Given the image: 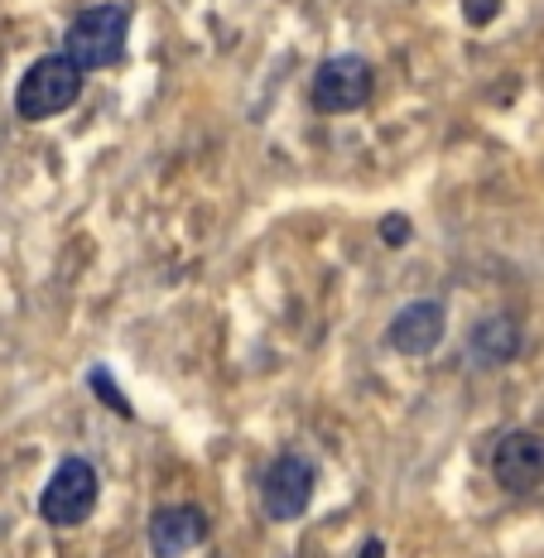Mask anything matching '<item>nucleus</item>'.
Returning <instances> with one entry per match:
<instances>
[{
	"label": "nucleus",
	"mask_w": 544,
	"mask_h": 558,
	"mask_svg": "<svg viewBox=\"0 0 544 558\" xmlns=\"http://www.w3.org/2000/svg\"><path fill=\"white\" fill-rule=\"evenodd\" d=\"M125 39H131V5L101 0L63 29V58H73L77 73H107L125 58Z\"/></svg>",
	"instance_id": "f257e3e1"
},
{
	"label": "nucleus",
	"mask_w": 544,
	"mask_h": 558,
	"mask_svg": "<svg viewBox=\"0 0 544 558\" xmlns=\"http://www.w3.org/2000/svg\"><path fill=\"white\" fill-rule=\"evenodd\" d=\"M77 97H83V73H77V63L63 53H49V58H34L25 68V77H20V87H15V111L25 116V121H49V116L73 107Z\"/></svg>",
	"instance_id": "f03ea898"
},
{
	"label": "nucleus",
	"mask_w": 544,
	"mask_h": 558,
	"mask_svg": "<svg viewBox=\"0 0 544 558\" xmlns=\"http://www.w3.org/2000/svg\"><path fill=\"white\" fill-rule=\"evenodd\" d=\"M97 496H101L97 468H92L87 458H63L39 492V515H44V525H53V530H77L92 510H97Z\"/></svg>",
	"instance_id": "7ed1b4c3"
},
{
	"label": "nucleus",
	"mask_w": 544,
	"mask_h": 558,
	"mask_svg": "<svg viewBox=\"0 0 544 558\" xmlns=\"http://www.w3.org/2000/svg\"><path fill=\"white\" fill-rule=\"evenodd\" d=\"M372 92H376V68L362 53H338L309 83V107L318 116H347V111H362L372 101Z\"/></svg>",
	"instance_id": "20e7f679"
},
{
	"label": "nucleus",
	"mask_w": 544,
	"mask_h": 558,
	"mask_svg": "<svg viewBox=\"0 0 544 558\" xmlns=\"http://www.w3.org/2000/svg\"><path fill=\"white\" fill-rule=\"evenodd\" d=\"M314 462L299 458V452H285V458H275L270 468H265L261 476V506L270 520H280V525H289V520H299L309 510V501H314Z\"/></svg>",
	"instance_id": "39448f33"
},
{
	"label": "nucleus",
	"mask_w": 544,
	"mask_h": 558,
	"mask_svg": "<svg viewBox=\"0 0 544 558\" xmlns=\"http://www.w3.org/2000/svg\"><path fill=\"white\" fill-rule=\"evenodd\" d=\"M492 476L501 492L530 496L544 486V438L530 428H511V434L496 438L492 448Z\"/></svg>",
	"instance_id": "423d86ee"
},
{
	"label": "nucleus",
	"mask_w": 544,
	"mask_h": 558,
	"mask_svg": "<svg viewBox=\"0 0 544 558\" xmlns=\"http://www.w3.org/2000/svg\"><path fill=\"white\" fill-rule=\"evenodd\" d=\"M448 332V313L444 304H434V299H414V304H404L396 318H390L386 328V347L400 356H430L438 342H444Z\"/></svg>",
	"instance_id": "0eeeda50"
},
{
	"label": "nucleus",
	"mask_w": 544,
	"mask_h": 558,
	"mask_svg": "<svg viewBox=\"0 0 544 558\" xmlns=\"http://www.w3.org/2000/svg\"><path fill=\"white\" fill-rule=\"evenodd\" d=\"M207 539V515L198 506H159L149 515V554L155 558H183Z\"/></svg>",
	"instance_id": "6e6552de"
},
{
	"label": "nucleus",
	"mask_w": 544,
	"mask_h": 558,
	"mask_svg": "<svg viewBox=\"0 0 544 558\" xmlns=\"http://www.w3.org/2000/svg\"><path fill=\"white\" fill-rule=\"evenodd\" d=\"M520 352V323L516 318H482L472 332V356L477 366H506Z\"/></svg>",
	"instance_id": "1a4fd4ad"
},
{
	"label": "nucleus",
	"mask_w": 544,
	"mask_h": 558,
	"mask_svg": "<svg viewBox=\"0 0 544 558\" xmlns=\"http://www.w3.org/2000/svg\"><path fill=\"white\" fill-rule=\"evenodd\" d=\"M462 5V20H468L472 29H487L496 15H501V0H458Z\"/></svg>",
	"instance_id": "9d476101"
},
{
	"label": "nucleus",
	"mask_w": 544,
	"mask_h": 558,
	"mask_svg": "<svg viewBox=\"0 0 544 558\" xmlns=\"http://www.w3.org/2000/svg\"><path fill=\"white\" fill-rule=\"evenodd\" d=\"M87 380H92V386H97V390H101V400H107V410H116V414H131V400H125V395H121V390H116V386H111V376H107V371H101V366H97V371H92V376H87Z\"/></svg>",
	"instance_id": "9b49d317"
},
{
	"label": "nucleus",
	"mask_w": 544,
	"mask_h": 558,
	"mask_svg": "<svg viewBox=\"0 0 544 558\" xmlns=\"http://www.w3.org/2000/svg\"><path fill=\"white\" fill-rule=\"evenodd\" d=\"M380 236H386V246H410V217L396 213L380 222Z\"/></svg>",
	"instance_id": "f8f14e48"
},
{
	"label": "nucleus",
	"mask_w": 544,
	"mask_h": 558,
	"mask_svg": "<svg viewBox=\"0 0 544 558\" xmlns=\"http://www.w3.org/2000/svg\"><path fill=\"white\" fill-rule=\"evenodd\" d=\"M356 558H386V544H380V539H376V534H372V539H366V544H362V554H356Z\"/></svg>",
	"instance_id": "ddd939ff"
}]
</instances>
